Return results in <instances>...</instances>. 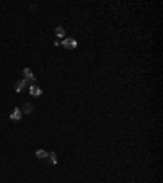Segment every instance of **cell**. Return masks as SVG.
<instances>
[{
    "label": "cell",
    "mask_w": 163,
    "mask_h": 183,
    "mask_svg": "<svg viewBox=\"0 0 163 183\" xmlns=\"http://www.w3.org/2000/svg\"><path fill=\"white\" fill-rule=\"evenodd\" d=\"M10 118L13 119V121H20V119L23 118V113H21V110H20V108H15V110L11 111Z\"/></svg>",
    "instance_id": "obj_3"
},
{
    "label": "cell",
    "mask_w": 163,
    "mask_h": 183,
    "mask_svg": "<svg viewBox=\"0 0 163 183\" xmlns=\"http://www.w3.org/2000/svg\"><path fill=\"white\" fill-rule=\"evenodd\" d=\"M36 157L44 160L46 157H48V152H46V151H43V149H38V151H36Z\"/></svg>",
    "instance_id": "obj_9"
},
{
    "label": "cell",
    "mask_w": 163,
    "mask_h": 183,
    "mask_svg": "<svg viewBox=\"0 0 163 183\" xmlns=\"http://www.w3.org/2000/svg\"><path fill=\"white\" fill-rule=\"evenodd\" d=\"M23 80H25L26 85H30V87H31V85H34V80H36V79H34V75H33V72H31L30 67L23 69Z\"/></svg>",
    "instance_id": "obj_1"
},
{
    "label": "cell",
    "mask_w": 163,
    "mask_h": 183,
    "mask_svg": "<svg viewBox=\"0 0 163 183\" xmlns=\"http://www.w3.org/2000/svg\"><path fill=\"white\" fill-rule=\"evenodd\" d=\"M62 46L65 49H75L77 48V41L73 38H65V39H62Z\"/></svg>",
    "instance_id": "obj_2"
},
{
    "label": "cell",
    "mask_w": 163,
    "mask_h": 183,
    "mask_svg": "<svg viewBox=\"0 0 163 183\" xmlns=\"http://www.w3.org/2000/svg\"><path fill=\"white\" fill-rule=\"evenodd\" d=\"M25 87H26V82L21 79V80H18V82L15 83V92H16V93H20V92L25 90Z\"/></svg>",
    "instance_id": "obj_5"
},
{
    "label": "cell",
    "mask_w": 163,
    "mask_h": 183,
    "mask_svg": "<svg viewBox=\"0 0 163 183\" xmlns=\"http://www.w3.org/2000/svg\"><path fill=\"white\" fill-rule=\"evenodd\" d=\"M30 95L31 96H41L43 95V90H41V87H38V85H31L30 87Z\"/></svg>",
    "instance_id": "obj_4"
},
{
    "label": "cell",
    "mask_w": 163,
    "mask_h": 183,
    "mask_svg": "<svg viewBox=\"0 0 163 183\" xmlns=\"http://www.w3.org/2000/svg\"><path fill=\"white\" fill-rule=\"evenodd\" d=\"M56 36L57 38H64V36H65V30H64L62 26H57L56 28Z\"/></svg>",
    "instance_id": "obj_8"
},
{
    "label": "cell",
    "mask_w": 163,
    "mask_h": 183,
    "mask_svg": "<svg viewBox=\"0 0 163 183\" xmlns=\"http://www.w3.org/2000/svg\"><path fill=\"white\" fill-rule=\"evenodd\" d=\"M54 44H56V46H61V44H62V41H61V39H56Z\"/></svg>",
    "instance_id": "obj_10"
},
{
    "label": "cell",
    "mask_w": 163,
    "mask_h": 183,
    "mask_svg": "<svg viewBox=\"0 0 163 183\" xmlns=\"http://www.w3.org/2000/svg\"><path fill=\"white\" fill-rule=\"evenodd\" d=\"M20 110H21V113L30 114V113H33V105H31V103H25V105H23V108H20Z\"/></svg>",
    "instance_id": "obj_6"
},
{
    "label": "cell",
    "mask_w": 163,
    "mask_h": 183,
    "mask_svg": "<svg viewBox=\"0 0 163 183\" xmlns=\"http://www.w3.org/2000/svg\"><path fill=\"white\" fill-rule=\"evenodd\" d=\"M46 159H48V160H49V162H51L52 165H56V164H57V155H56V152H49V154H48V157H46Z\"/></svg>",
    "instance_id": "obj_7"
}]
</instances>
